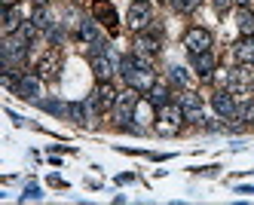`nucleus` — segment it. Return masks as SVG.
Returning a JSON list of instances; mask_svg holds the SVG:
<instances>
[{
  "label": "nucleus",
  "mask_w": 254,
  "mask_h": 205,
  "mask_svg": "<svg viewBox=\"0 0 254 205\" xmlns=\"http://www.w3.org/2000/svg\"><path fill=\"white\" fill-rule=\"evenodd\" d=\"M120 73L126 77V83H129L132 89L138 92H150L153 83H156V70H153V62L150 59H141V55H129V59L120 62Z\"/></svg>",
  "instance_id": "nucleus-1"
},
{
  "label": "nucleus",
  "mask_w": 254,
  "mask_h": 205,
  "mask_svg": "<svg viewBox=\"0 0 254 205\" xmlns=\"http://www.w3.org/2000/svg\"><path fill=\"white\" fill-rule=\"evenodd\" d=\"M187 120H184V110H181V104H162L159 107V114H156V120H153V132L156 135H162V138H172V135H178L181 132V126H184Z\"/></svg>",
  "instance_id": "nucleus-2"
},
{
  "label": "nucleus",
  "mask_w": 254,
  "mask_h": 205,
  "mask_svg": "<svg viewBox=\"0 0 254 205\" xmlns=\"http://www.w3.org/2000/svg\"><path fill=\"white\" fill-rule=\"evenodd\" d=\"M28 46H31L28 37H22V34H6V37H3V46H0L3 65H6L9 70L19 68V65H25V59H28Z\"/></svg>",
  "instance_id": "nucleus-3"
},
{
  "label": "nucleus",
  "mask_w": 254,
  "mask_h": 205,
  "mask_svg": "<svg viewBox=\"0 0 254 205\" xmlns=\"http://www.w3.org/2000/svg\"><path fill=\"white\" fill-rule=\"evenodd\" d=\"M150 22H153V3L150 0H132L129 12H126V25L132 31H144Z\"/></svg>",
  "instance_id": "nucleus-4"
},
{
  "label": "nucleus",
  "mask_w": 254,
  "mask_h": 205,
  "mask_svg": "<svg viewBox=\"0 0 254 205\" xmlns=\"http://www.w3.org/2000/svg\"><path fill=\"white\" fill-rule=\"evenodd\" d=\"M117 98H120V92L114 89L111 80H101L92 92V98H89V104L95 107V114H107V110H114L117 107Z\"/></svg>",
  "instance_id": "nucleus-5"
},
{
  "label": "nucleus",
  "mask_w": 254,
  "mask_h": 205,
  "mask_svg": "<svg viewBox=\"0 0 254 205\" xmlns=\"http://www.w3.org/2000/svg\"><path fill=\"white\" fill-rule=\"evenodd\" d=\"M120 62H123V59H120L117 52L98 46V52L92 55V70H95V77H98V80H111V73L120 70Z\"/></svg>",
  "instance_id": "nucleus-6"
},
{
  "label": "nucleus",
  "mask_w": 254,
  "mask_h": 205,
  "mask_svg": "<svg viewBox=\"0 0 254 205\" xmlns=\"http://www.w3.org/2000/svg\"><path fill=\"white\" fill-rule=\"evenodd\" d=\"M138 89H126V92H120V98H117V107H114V114H117V120H120V126L126 129L132 120H135V107H138Z\"/></svg>",
  "instance_id": "nucleus-7"
},
{
  "label": "nucleus",
  "mask_w": 254,
  "mask_h": 205,
  "mask_svg": "<svg viewBox=\"0 0 254 205\" xmlns=\"http://www.w3.org/2000/svg\"><path fill=\"white\" fill-rule=\"evenodd\" d=\"M178 104H181V110H184V120L187 123H202L205 120V110H202V98L196 95L193 89H181V98H178Z\"/></svg>",
  "instance_id": "nucleus-8"
},
{
  "label": "nucleus",
  "mask_w": 254,
  "mask_h": 205,
  "mask_svg": "<svg viewBox=\"0 0 254 205\" xmlns=\"http://www.w3.org/2000/svg\"><path fill=\"white\" fill-rule=\"evenodd\" d=\"M211 107H214V114L221 120H236V117H239V104H236L230 89H217L211 95Z\"/></svg>",
  "instance_id": "nucleus-9"
},
{
  "label": "nucleus",
  "mask_w": 254,
  "mask_h": 205,
  "mask_svg": "<svg viewBox=\"0 0 254 205\" xmlns=\"http://www.w3.org/2000/svg\"><path fill=\"white\" fill-rule=\"evenodd\" d=\"M92 15H95V22H98L101 28H107L111 34H117L120 15H117V9H114L111 0H95V3H92Z\"/></svg>",
  "instance_id": "nucleus-10"
},
{
  "label": "nucleus",
  "mask_w": 254,
  "mask_h": 205,
  "mask_svg": "<svg viewBox=\"0 0 254 205\" xmlns=\"http://www.w3.org/2000/svg\"><path fill=\"white\" fill-rule=\"evenodd\" d=\"M15 92H19V98L40 101V98H43V77H40V73H22Z\"/></svg>",
  "instance_id": "nucleus-11"
},
{
  "label": "nucleus",
  "mask_w": 254,
  "mask_h": 205,
  "mask_svg": "<svg viewBox=\"0 0 254 205\" xmlns=\"http://www.w3.org/2000/svg\"><path fill=\"white\" fill-rule=\"evenodd\" d=\"M211 34L205 31V28H190L187 34H184V49L190 52V55H199V52H208L211 49Z\"/></svg>",
  "instance_id": "nucleus-12"
},
{
  "label": "nucleus",
  "mask_w": 254,
  "mask_h": 205,
  "mask_svg": "<svg viewBox=\"0 0 254 205\" xmlns=\"http://www.w3.org/2000/svg\"><path fill=\"white\" fill-rule=\"evenodd\" d=\"M254 89V65H236L230 92H251Z\"/></svg>",
  "instance_id": "nucleus-13"
},
{
  "label": "nucleus",
  "mask_w": 254,
  "mask_h": 205,
  "mask_svg": "<svg viewBox=\"0 0 254 205\" xmlns=\"http://www.w3.org/2000/svg\"><path fill=\"white\" fill-rule=\"evenodd\" d=\"M135 55H141V59H156L159 55V40L156 37H150V34H144V31H138V37H135V49H132Z\"/></svg>",
  "instance_id": "nucleus-14"
},
{
  "label": "nucleus",
  "mask_w": 254,
  "mask_h": 205,
  "mask_svg": "<svg viewBox=\"0 0 254 205\" xmlns=\"http://www.w3.org/2000/svg\"><path fill=\"white\" fill-rule=\"evenodd\" d=\"M214 68H217V62H214L211 49H208V52H199V55H193V70H196V77H202V80H211Z\"/></svg>",
  "instance_id": "nucleus-15"
},
{
  "label": "nucleus",
  "mask_w": 254,
  "mask_h": 205,
  "mask_svg": "<svg viewBox=\"0 0 254 205\" xmlns=\"http://www.w3.org/2000/svg\"><path fill=\"white\" fill-rule=\"evenodd\" d=\"M34 68H37V73H40L43 80H46V77H56V73H59V68H62L59 52H56V49H52V52H46L43 59H37V65H34Z\"/></svg>",
  "instance_id": "nucleus-16"
},
{
  "label": "nucleus",
  "mask_w": 254,
  "mask_h": 205,
  "mask_svg": "<svg viewBox=\"0 0 254 205\" xmlns=\"http://www.w3.org/2000/svg\"><path fill=\"white\" fill-rule=\"evenodd\" d=\"M67 117H70V120H74L77 126H89V123H92V117H95V107H92V104H89V101H86V104H80V101H74V104H70V107H67Z\"/></svg>",
  "instance_id": "nucleus-17"
},
{
  "label": "nucleus",
  "mask_w": 254,
  "mask_h": 205,
  "mask_svg": "<svg viewBox=\"0 0 254 205\" xmlns=\"http://www.w3.org/2000/svg\"><path fill=\"white\" fill-rule=\"evenodd\" d=\"M77 37L83 43H89V46H101V25L98 22H80Z\"/></svg>",
  "instance_id": "nucleus-18"
},
{
  "label": "nucleus",
  "mask_w": 254,
  "mask_h": 205,
  "mask_svg": "<svg viewBox=\"0 0 254 205\" xmlns=\"http://www.w3.org/2000/svg\"><path fill=\"white\" fill-rule=\"evenodd\" d=\"M236 28L242 37H254V9L251 6H239L236 9Z\"/></svg>",
  "instance_id": "nucleus-19"
},
{
  "label": "nucleus",
  "mask_w": 254,
  "mask_h": 205,
  "mask_svg": "<svg viewBox=\"0 0 254 205\" xmlns=\"http://www.w3.org/2000/svg\"><path fill=\"white\" fill-rule=\"evenodd\" d=\"M233 55H236L239 65H254V37H242V40L233 46Z\"/></svg>",
  "instance_id": "nucleus-20"
},
{
  "label": "nucleus",
  "mask_w": 254,
  "mask_h": 205,
  "mask_svg": "<svg viewBox=\"0 0 254 205\" xmlns=\"http://www.w3.org/2000/svg\"><path fill=\"white\" fill-rule=\"evenodd\" d=\"M25 25L22 12L15 6H3V34H19V28Z\"/></svg>",
  "instance_id": "nucleus-21"
},
{
  "label": "nucleus",
  "mask_w": 254,
  "mask_h": 205,
  "mask_svg": "<svg viewBox=\"0 0 254 205\" xmlns=\"http://www.w3.org/2000/svg\"><path fill=\"white\" fill-rule=\"evenodd\" d=\"M169 83H175V86H181V89H193V73L187 70V68H181V65H175L172 70H169Z\"/></svg>",
  "instance_id": "nucleus-22"
},
{
  "label": "nucleus",
  "mask_w": 254,
  "mask_h": 205,
  "mask_svg": "<svg viewBox=\"0 0 254 205\" xmlns=\"http://www.w3.org/2000/svg\"><path fill=\"white\" fill-rule=\"evenodd\" d=\"M150 101H153L156 107H162V104H169V101H172V89H169V83H162V80H156V83H153V89H150Z\"/></svg>",
  "instance_id": "nucleus-23"
},
{
  "label": "nucleus",
  "mask_w": 254,
  "mask_h": 205,
  "mask_svg": "<svg viewBox=\"0 0 254 205\" xmlns=\"http://www.w3.org/2000/svg\"><path fill=\"white\" fill-rule=\"evenodd\" d=\"M153 107H156L153 101H138V107H135V120H138L141 129H144V126H153V120H156V117H153Z\"/></svg>",
  "instance_id": "nucleus-24"
},
{
  "label": "nucleus",
  "mask_w": 254,
  "mask_h": 205,
  "mask_svg": "<svg viewBox=\"0 0 254 205\" xmlns=\"http://www.w3.org/2000/svg\"><path fill=\"white\" fill-rule=\"evenodd\" d=\"M31 22L37 25L40 31H52V25H56V22H52V15L46 12V6H37V12H34V18H31Z\"/></svg>",
  "instance_id": "nucleus-25"
},
{
  "label": "nucleus",
  "mask_w": 254,
  "mask_h": 205,
  "mask_svg": "<svg viewBox=\"0 0 254 205\" xmlns=\"http://www.w3.org/2000/svg\"><path fill=\"white\" fill-rule=\"evenodd\" d=\"M211 80H214L217 89H230V83H233V70H227V68H214Z\"/></svg>",
  "instance_id": "nucleus-26"
},
{
  "label": "nucleus",
  "mask_w": 254,
  "mask_h": 205,
  "mask_svg": "<svg viewBox=\"0 0 254 205\" xmlns=\"http://www.w3.org/2000/svg\"><path fill=\"white\" fill-rule=\"evenodd\" d=\"M40 107H43V110H49V114H59V117H64L70 104H62V101H40Z\"/></svg>",
  "instance_id": "nucleus-27"
},
{
  "label": "nucleus",
  "mask_w": 254,
  "mask_h": 205,
  "mask_svg": "<svg viewBox=\"0 0 254 205\" xmlns=\"http://www.w3.org/2000/svg\"><path fill=\"white\" fill-rule=\"evenodd\" d=\"M172 3H175V9H178V12H196L202 0H172Z\"/></svg>",
  "instance_id": "nucleus-28"
},
{
  "label": "nucleus",
  "mask_w": 254,
  "mask_h": 205,
  "mask_svg": "<svg viewBox=\"0 0 254 205\" xmlns=\"http://www.w3.org/2000/svg\"><path fill=\"white\" fill-rule=\"evenodd\" d=\"M239 120H242V123H254V98H248V101L239 107Z\"/></svg>",
  "instance_id": "nucleus-29"
},
{
  "label": "nucleus",
  "mask_w": 254,
  "mask_h": 205,
  "mask_svg": "<svg viewBox=\"0 0 254 205\" xmlns=\"http://www.w3.org/2000/svg\"><path fill=\"white\" fill-rule=\"evenodd\" d=\"M211 3H214V9H217V12H227V9H233V6H239L236 0H211Z\"/></svg>",
  "instance_id": "nucleus-30"
},
{
  "label": "nucleus",
  "mask_w": 254,
  "mask_h": 205,
  "mask_svg": "<svg viewBox=\"0 0 254 205\" xmlns=\"http://www.w3.org/2000/svg\"><path fill=\"white\" fill-rule=\"evenodd\" d=\"M25 196H31V199H40V190L37 187H34V184H31V187H28V193Z\"/></svg>",
  "instance_id": "nucleus-31"
},
{
  "label": "nucleus",
  "mask_w": 254,
  "mask_h": 205,
  "mask_svg": "<svg viewBox=\"0 0 254 205\" xmlns=\"http://www.w3.org/2000/svg\"><path fill=\"white\" fill-rule=\"evenodd\" d=\"M236 193H254V187H236Z\"/></svg>",
  "instance_id": "nucleus-32"
},
{
  "label": "nucleus",
  "mask_w": 254,
  "mask_h": 205,
  "mask_svg": "<svg viewBox=\"0 0 254 205\" xmlns=\"http://www.w3.org/2000/svg\"><path fill=\"white\" fill-rule=\"evenodd\" d=\"M31 3H34V6H46V3H49V0H31Z\"/></svg>",
  "instance_id": "nucleus-33"
},
{
  "label": "nucleus",
  "mask_w": 254,
  "mask_h": 205,
  "mask_svg": "<svg viewBox=\"0 0 254 205\" xmlns=\"http://www.w3.org/2000/svg\"><path fill=\"white\" fill-rule=\"evenodd\" d=\"M15 3H22V0H3V6H15Z\"/></svg>",
  "instance_id": "nucleus-34"
},
{
  "label": "nucleus",
  "mask_w": 254,
  "mask_h": 205,
  "mask_svg": "<svg viewBox=\"0 0 254 205\" xmlns=\"http://www.w3.org/2000/svg\"><path fill=\"white\" fill-rule=\"evenodd\" d=\"M236 3H239V6H248V3H251V0H236Z\"/></svg>",
  "instance_id": "nucleus-35"
}]
</instances>
